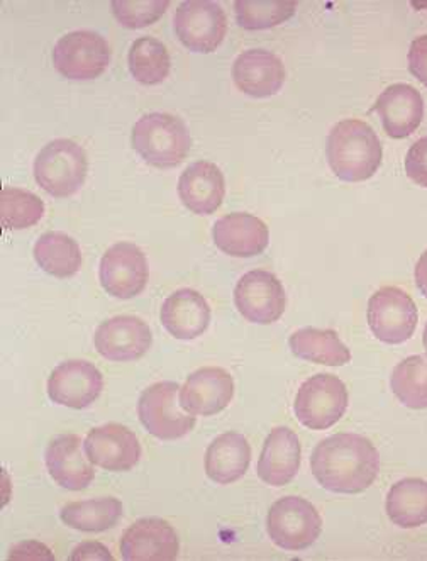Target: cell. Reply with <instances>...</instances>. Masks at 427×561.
<instances>
[{
  "instance_id": "obj_1",
  "label": "cell",
  "mask_w": 427,
  "mask_h": 561,
  "mask_svg": "<svg viewBox=\"0 0 427 561\" xmlns=\"http://www.w3.org/2000/svg\"><path fill=\"white\" fill-rule=\"evenodd\" d=\"M311 470L326 491L361 494L379 477L380 455L373 443L360 434H334L315 446Z\"/></svg>"
},
{
  "instance_id": "obj_2",
  "label": "cell",
  "mask_w": 427,
  "mask_h": 561,
  "mask_svg": "<svg viewBox=\"0 0 427 561\" xmlns=\"http://www.w3.org/2000/svg\"><path fill=\"white\" fill-rule=\"evenodd\" d=\"M326 154L334 175L356 184L371 179L382 165V142L365 121H339L327 136Z\"/></svg>"
},
{
  "instance_id": "obj_3",
  "label": "cell",
  "mask_w": 427,
  "mask_h": 561,
  "mask_svg": "<svg viewBox=\"0 0 427 561\" xmlns=\"http://www.w3.org/2000/svg\"><path fill=\"white\" fill-rule=\"evenodd\" d=\"M132 148L157 169H175L187 158L192 147L191 133L181 117L165 113H151L135 124Z\"/></svg>"
},
{
  "instance_id": "obj_4",
  "label": "cell",
  "mask_w": 427,
  "mask_h": 561,
  "mask_svg": "<svg viewBox=\"0 0 427 561\" xmlns=\"http://www.w3.org/2000/svg\"><path fill=\"white\" fill-rule=\"evenodd\" d=\"M89 172L85 150L71 139L48 142L34 160V179L53 197L65 198L80 191Z\"/></svg>"
},
{
  "instance_id": "obj_5",
  "label": "cell",
  "mask_w": 427,
  "mask_h": 561,
  "mask_svg": "<svg viewBox=\"0 0 427 561\" xmlns=\"http://www.w3.org/2000/svg\"><path fill=\"white\" fill-rule=\"evenodd\" d=\"M348 409V390L336 375L319 374L305 380L297 392L293 411L309 430L324 431L342 421Z\"/></svg>"
},
{
  "instance_id": "obj_6",
  "label": "cell",
  "mask_w": 427,
  "mask_h": 561,
  "mask_svg": "<svg viewBox=\"0 0 427 561\" xmlns=\"http://www.w3.org/2000/svg\"><path fill=\"white\" fill-rule=\"evenodd\" d=\"M272 541L287 551L312 547L323 531V517L311 502L302 497H281L266 517Z\"/></svg>"
},
{
  "instance_id": "obj_7",
  "label": "cell",
  "mask_w": 427,
  "mask_h": 561,
  "mask_svg": "<svg viewBox=\"0 0 427 561\" xmlns=\"http://www.w3.org/2000/svg\"><path fill=\"white\" fill-rule=\"evenodd\" d=\"M181 386L175 382H158L142 390L138 402V415L142 426L154 438H184L195 426V417L178 402Z\"/></svg>"
},
{
  "instance_id": "obj_8",
  "label": "cell",
  "mask_w": 427,
  "mask_h": 561,
  "mask_svg": "<svg viewBox=\"0 0 427 561\" xmlns=\"http://www.w3.org/2000/svg\"><path fill=\"white\" fill-rule=\"evenodd\" d=\"M368 325L377 340L402 345L414 336L419 321L416 302L399 287H382L368 300Z\"/></svg>"
},
{
  "instance_id": "obj_9",
  "label": "cell",
  "mask_w": 427,
  "mask_h": 561,
  "mask_svg": "<svg viewBox=\"0 0 427 561\" xmlns=\"http://www.w3.org/2000/svg\"><path fill=\"white\" fill-rule=\"evenodd\" d=\"M111 61L109 43L94 31L65 34L53 49V65L70 80H94Z\"/></svg>"
},
{
  "instance_id": "obj_10",
  "label": "cell",
  "mask_w": 427,
  "mask_h": 561,
  "mask_svg": "<svg viewBox=\"0 0 427 561\" xmlns=\"http://www.w3.org/2000/svg\"><path fill=\"white\" fill-rule=\"evenodd\" d=\"M173 24L182 45L195 53L216 51L228 33L224 11L209 0L182 2L176 9Z\"/></svg>"
},
{
  "instance_id": "obj_11",
  "label": "cell",
  "mask_w": 427,
  "mask_h": 561,
  "mask_svg": "<svg viewBox=\"0 0 427 561\" xmlns=\"http://www.w3.org/2000/svg\"><path fill=\"white\" fill-rule=\"evenodd\" d=\"M238 311L255 324H274L284 316L287 294L277 275L266 270L247 272L234 288Z\"/></svg>"
},
{
  "instance_id": "obj_12",
  "label": "cell",
  "mask_w": 427,
  "mask_h": 561,
  "mask_svg": "<svg viewBox=\"0 0 427 561\" xmlns=\"http://www.w3.org/2000/svg\"><path fill=\"white\" fill-rule=\"evenodd\" d=\"M99 277L109 296L132 299L145 290L150 278L147 256L136 244L116 243L102 256Z\"/></svg>"
},
{
  "instance_id": "obj_13",
  "label": "cell",
  "mask_w": 427,
  "mask_h": 561,
  "mask_svg": "<svg viewBox=\"0 0 427 561\" xmlns=\"http://www.w3.org/2000/svg\"><path fill=\"white\" fill-rule=\"evenodd\" d=\"M104 389V377L91 362L68 359L48 378V396L55 404L85 409L94 404Z\"/></svg>"
},
{
  "instance_id": "obj_14",
  "label": "cell",
  "mask_w": 427,
  "mask_h": 561,
  "mask_svg": "<svg viewBox=\"0 0 427 561\" xmlns=\"http://www.w3.org/2000/svg\"><path fill=\"white\" fill-rule=\"evenodd\" d=\"M86 458L107 472H129L141 458L136 434L123 424L109 423L94 427L85 438Z\"/></svg>"
},
{
  "instance_id": "obj_15",
  "label": "cell",
  "mask_w": 427,
  "mask_h": 561,
  "mask_svg": "<svg viewBox=\"0 0 427 561\" xmlns=\"http://www.w3.org/2000/svg\"><path fill=\"white\" fill-rule=\"evenodd\" d=\"M99 355L111 362H135L153 343L150 325L135 316H116L99 325L94 336Z\"/></svg>"
},
{
  "instance_id": "obj_16",
  "label": "cell",
  "mask_w": 427,
  "mask_h": 561,
  "mask_svg": "<svg viewBox=\"0 0 427 561\" xmlns=\"http://www.w3.org/2000/svg\"><path fill=\"white\" fill-rule=\"evenodd\" d=\"M120 554L129 561H170L181 551L175 529L160 517L136 520L120 538Z\"/></svg>"
},
{
  "instance_id": "obj_17",
  "label": "cell",
  "mask_w": 427,
  "mask_h": 561,
  "mask_svg": "<svg viewBox=\"0 0 427 561\" xmlns=\"http://www.w3.org/2000/svg\"><path fill=\"white\" fill-rule=\"evenodd\" d=\"M234 396V380L229 371L219 367H204L188 375L181 389V404L188 414H219L224 411Z\"/></svg>"
},
{
  "instance_id": "obj_18",
  "label": "cell",
  "mask_w": 427,
  "mask_h": 561,
  "mask_svg": "<svg viewBox=\"0 0 427 561\" xmlns=\"http://www.w3.org/2000/svg\"><path fill=\"white\" fill-rule=\"evenodd\" d=\"M371 113L379 114L383 129L390 138H408L423 123V95L413 85L394 83L379 95Z\"/></svg>"
},
{
  "instance_id": "obj_19",
  "label": "cell",
  "mask_w": 427,
  "mask_h": 561,
  "mask_svg": "<svg viewBox=\"0 0 427 561\" xmlns=\"http://www.w3.org/2000/svg\"><path fill=\"white\" fill-rule=\"evenodd\" d=\"M214 243L224 255L252 259L262 255L270 241L268 226L247 213H233L221 217L212 229Z\"/></svg>"
},
{
  "instance_id": "obj_20",
  "label": "cell",
  "mask_w": 427,
  "mask_h": 561,
  "mask_svg": "<svg viewBox=\"0 0 427 561\" xmlns=\"http://www.w3.org/2000/svg\"><path fill=\"white\" fill-rule=\"evenodd\" d=\"M285 77L280 58L262 48L241 53L233 65L234 83L250 98H272L284 87Z\"/></svg>"
},
{
  "instance_id": "obj_21",
  "label": "cell",
  "mask_w": 427,
  "mask_h": 561,
  "mask_svg": "<svg viewBox=\"0 0 427 561\" xmlns=\"http://www.w3.org/2000/svg\"><path fill=\"white\" fill-rule=\"evenodd\" d=\"M92 461L82 454V439L77 434H60L46 449L49 476L67 491H83L95 479Z\"/></svg>"
},
{
  "instance_id": "obj_22",
  "label": "cell",
  "mask_w": 427,
  "mask_h": 561,
  "mask_svg": "<svg viewBox=\"0 0 427 561\" xmlns=\"http://www.w3.org/2000/svg\"><path fill=\"white\" fill-rule=\"evenodd\" d=\"M178 195L191 213L209 216L224 201V175L210 161H195L178 179Z\"/></svg>"
},
{
  "instance_id": "obj_23",
  "label": "cell",
  "mask_w": 427,
  "mask_h": 561,
  "mask_svg": "<svg viewBox=\"0 0 427 561\" xmlns=\"http://www.w3.org/2000/svg\"><path fill=\"white\" fill-rule=\"evenodd\" d=\"M160 319L170 336L191 341L203 336L209 328L210 307L194 288H181L163 302Z\"/></svg>"
},
{
  "instance_id": "obj_24",
  "label": "cell",
  "mask_w": 427,
  "mask_h": 561,
  "mask_svg": "<svg viewBox=\"0 0 427 561\" xmlns=\"http://www.w3.org/2000/svg\"><path fill=\"white\" fill-rule=\"evenodd\" d=\"M299 438L289 427H275L263 445L258 460V477L266 485L284 486L296 479L300 468Z\"/></svg>"
},
{
  "instance_id": "obj_25",
  "label": "cell",
  "mask_w": 427,
  "mask_h": 561,
  "mask_svg": "<svg viewBox=\"0 0 427 561\" xmlns=\"http://www.w3.org/2000/svg\"><path fill=\"white\" fill-rule=\"evenodd\" d=\"M252 461V446L247 445L243 434H221L210 443L206 451V473L212 482L229 485L243 479Z\"/></svg>"
},
{
  "instance_id": "obj_26",
  "label": "cell",
  "mask_w": 427,
  "mask_h": 561,
  "mask_svg": "<svg viewBox=\"0 0 427 561\" xmlns=\"http://www.w3.org/2000/svg\"><path fill=\"white\" fill-rule=\"evenodd\" d=\"M290 350L299 358L326 367H343L351 362V352L333 330L302 328L289 340Z\"/></svg>"
},
{
  "instance_id": "obj_27",
  "label": "cell",
  "mask_w": 427,
  "mask_h": 561,
  "mask_svg": "<svg viewBox=\"0 0 427 561\" xmlns=\"http://www.w3.org/2000/svg\"><path fill=\"white\" fill-rule=\"evenodd\" d=\"M386 516L402 529L420 528L427 524V482L404 479L394 483L386 495Z\"/></svg>"
},
{
  "instance_id": "obj_28",
  "label": "cell",
  "mask_w": 427,
  "mask_h": 561,
  "mask_svg": "<svg viewBox=\"0 0 427 561\" xmlns=\"http://www.w3.org/2000/svg\"><path fill=\"white\" fill-rule=\"evenodd\" d=\"M34 260L46 274L57 278H70L82 266L79 243L65 232H45L34 247Z\"/></svg>"
},
{
  "instance_id": "obj_29",
  "label": "cell",
  "mask_w": 427,
  "mask_h": 561,
  "mask_svg": "<svg viewBox=\"0 0 427 561\" xmlns=\"http://www.w3.org/2000/svg\"><path fill=\"white\" fill-rule=\"evenodd\" d=\"M123 516V504L116 497L68 502L60 517L68 528L83 533H102L113 529Z\"/></svg>"
},
{
  "instance_id": "obj_30",
  "label": "cell",
  "mask_w": 427,
  "mask_h": 561,
  "mask_svg": "<svg viewBox=\"0 0 427 561\" xmlns=\"http://www.w3.org/2000/svg\"><path fill=\"white\" fill-rule=\"evenodd\" d=\"M128 65L131 76L142 85L162 83L170 73V55L166 46L153 36L136 39L129 48Z\"/></svg>"
},
{
  "instance_id": "obj_31",
  "label": "cell",
  "mask_w": 427,
  "mask_h": 561,
  "mask_svg": "<svg viewBox=\"0 0 427 561\" xmlns=\"http://www.w3.org/2000/svg\"><path fill=\"white\" fill-rule=\"evenodd\" d=\"M392 392L408 409H427V356H408L390 378Z\"/></svg>"
},
{
  "instance_id": "obj_32",
  "label": "cell",
  "mask_w": 427,
  "mask_h": 561,
  "mask_svg": "<svg viewBox=\"0 0 427 561\" xmlns=\"http://www.w3.org/2000/svg\"><path fill=\"white\" fill-rule=\"evenodd\" d=\"M45 204L38 195L18 187L0 191V221L4 229H26L38 225Z\"/></svg>"
},
{
  "instance_id": "obj_33",
  "label": "cell",
  "mask_w": 427,
  "mask_h": 561,
  "mask_svg": "<svg viewBox=\"0 0 427 561\" xmlns=\"http://www.w3.org/2000/svg\"><path fill=\"white\" fill-rule=\"evenodd\" d=\"M297 2L290 0H266V2H247L240 0L234 4L238 24L244 30H270L289 21L296 14Z\"/></svg>"
},
{
  "instance_id": "obj_34",
  "label": "cell",
  "mask_w": 427,
  "mask_h": 561,
  "mask_svg": "<svg viewBox=\"0 0 427 561\" xmlns=\"http://www.w3.org/2000/svg\"><path fill=\"white\" fill-rule=\"evenodd\" d=\"M169 0H116L111 4L114 18L129 30H141L157 23L166 9Z\"/></svg>"
},
{
  "instance_id": "obj_35",
  "label": "cell",
  "mask_w": 427,
  "mask_h": 561,
  "mask_svg": "<svg viewBox=\"0 0 427 561\" xmlns=\"http://www.w3.org/2000/svg\"><path fill=\"white\" fill-rule=\"evenodd\" d=\"M405 172L414 184L427 188V136L408 148L405 157Z\"/></svg>"
},
{
  "instance_id": "obj_36",
  "label": "cell",
  "mask_w": 427,
  "mask_h": 561,
  "mask_svg": "<svg viewBox=\"0 0 427 561\" xmlns=\"http://www.w3.org/2000/svg\"><path fill=\"white\" fill-rule=\"evenodd\" d=\"M407 60L408 71L427 87V34L411 43Z\"/></svg>"
},
{
  "instance_id": "obj_37",
  "label": "cell",
  "mask_w": 427,
  "mask_h": 561,
  "mask_svg": "<svg viewBox=\"0 0 427 561\" xmlns=\"http://www.w3.org/2000/svg\"><path fill=\"white\" fill-rule=\"evenodd\" d=\"M9 560H55V557L42 542L27 541L15 547Z\"/></svg>"
},
{
  "instance_id": "obj_38",
  "label": "cell",
  "mask_w": 427,
  "mask_h": 561,
  "mask_svg": "<svg viewBox=\"0 0 427 561\" xmlns=\"http://www.w3.org/2000/svg\"><path fill=\"white\" fill-rule=\"evenodd\" d=\"M70 560L86 561V560H113V554L107 548L97 541H85L73 550Z\"/></svg>"
},
{
  "instance_id": "obj_39",
  "label": "cell",
  "mask_w": 427,
  "mask_h": 561,
  "mask_svg": "<svg viewBox=\"0 0 427 561\" xmlns=\"http://www.w3.org/2000/svg\"><path fill=\"white\" fill-rule=\"evenodd\" d=\"M416 284L420 294L427 299V250L420 255L416 265Z\"/></svg>"
},
{
  "instance_id": "obj_40",
  "label": "cell",
  "mask_w": 427,
  "mask_h": 561,
  "mask_svg": "<svg viewBox=\"0 0 427 561\" xmlns=\"http://www.w3.org/2000/svg\"><path fill=\"white\" fill-rule=\"evenodd\" d=\"M423 345H424V348H426V352H427V324H426V328H424Z\"/></svg>"
}]
</instances>
